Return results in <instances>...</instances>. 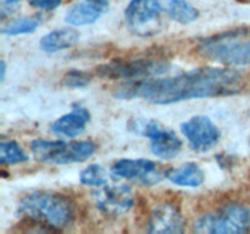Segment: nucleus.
<instances>
[{
    "instance_id": "obj_1",
    "label": "nucleus",
    "mask_w": 250,
    "mask_h": 234,
    "mask_svg": "<svg viewBox=\"0 0 250 234\" xmlns=\"http://www.w3.org/2000/svg\"><path fill=\"white\" fill-rule=\"evenodd\" d=\"M242 75L229 67H199L173 77L127 80L115 89L119 99L141 97L155 105H168L190 99L238 94Z\"/></svg>"
},
{
    "instance_id": "obj_2",
    "label": "nucleus",
    "mask_w": 250,
    "mask_h": 234,
    "mask_svg": "<svg viewBox=\"0 0 250 234\" xmlns=\"http://www.w3.org/2000/svg\"><path fill=\"white\" fill-rule=\"evenodd\" d=\"M17 214L24 222L38 224L49 232H55L72 223L75 206L62 194L34 192L20 200Z\"/></svg>"
},
{
    "instance_id": "obj_3",
    "label": "nucleus",
    "mask_w": 250,
    "mask_h": 234,
    "mask_svg": "<svg viewBox=\"0 0 250 234\" xmlns=\"http://www.w3.org/2000/svg\"><path fill=\"white\" fill-rule=\"evenodd\" d=\"M249 29H229L203 39L198 45L200 55L227 66L250 65Z\"/></svg>"
},
{
    "instance_id": "obj_4",
    "label": "nucleus",
    "mask_w": 250,
    "mask_h": 234,
    "mask_svg": "<svg viewBox=\"0 0 250 234\" xmlns=\"http://www.w3.org/2000/svg\"><path fill=\"white\" fill-rule=\"evenodd\" d=\"M249 231L250 209L238 202L203 214L193 223V232L199 234H241Z\"/></svg>"
},
{
    "instance_id": "obj_5",
    "label": "nucleus",
    "mask_w": 250,
    "mask_h": 234,
    "mask_svg": "<svg viewBox=\"0 0 250 234\" xmlns=\"http://www.w3.org/2000/svg\"><path fill=\"white\" fill-rule=\"evenodd\" d=\"M170 67V62L165 58H153V56L116 58L97 67V75L106 79L142 80L167 73Z\"/></svg>"
},
{
    "instance_id": "obj_6",
    "label": "nucleus",
    "mask_w": 250,
    "mask_h": 234,
    "mask_svg": "<svg viewBox=\"0 0 250 234\" xmlns=\"http://www.w3.org/2000/svg\"><path fill=\"white\" fill-rule=\"evenodd\" d=\"M32 155L37 161L49 165H67L83 162L97 151L92 140H80L65 143L62 140L36 139L31 144Z\"/></svg>"
},
{
    "instance_id": "obj_7",
    "label": "nucleus",
    "mask_w": 250,
    "mask_h": 234,
    "mask_svg": "<svg viewBox=\"0 0 250 234\" xmlns=\"http://www.w3.org/2000/svg\"><path fill=\"white\" fill-rule=\"evenodd\" d=\"M164 9L159 0H131L125 10V20L129 31L138 37H150L161 31Z\"/></svg>"
},
{
    "instance_id": "obj_8",
    "label": "nucleus",
    "mask_w": 250,
    "mask_h": 234,
    "mask_svg": "<svg viewBox=\"0 0 250 234\" xmlns=\"http://www.w3.org/2000/svg\"><path fill=\"white\" fill-rule=\"evenodd\" d=\"M93 201L103 214L120 217L131 211L134 205V195L127 184H104L92 193Z\"/></svg>"
},
{
    "instance_id": "obj_9",
    "label": "nucleus",
    "mask_w": 250,
    "mask_h": 234,
    "mask_svg": "<svg viewBox=\"0 0 250 234\" xmlns=\"http://www.w3.org/2000/svg\"><path fill=\"white\" fill-rule=\"evenodd\" d=\"M114 178H124L138 180L143 185L158 184L163 178L159 165L148 158H122L115 162L111 167Z\"/></svg>"
},
{
    "instance_id": "obj_10",
    "label": "nucleus",
    "mask_w": 250,
    "mask_h": 234,
    "mask_svg": "<svg viewBox=\"0 0 250 234\" xmlns=\"http://www.w3.org/2000/svg\"><path fill=\"white\" fill-rule=\"evenodd\" d=\"M181 132L195 151L210 150L220 139V131L208 116H194L181 124Z\"/></svg>"
},
{
    "instance_id": "obj_11",
    "label": "nucleus",
    "mask_w": 250,
    "mask_h": 234,
    "mask_svg": "<svg viewBox=\"0 0 250 234\" xmlns=\"http://www.w3.org/2000/svg\"><path fill=\"white\" fill-rule=\"evenodd\" d=\"M141 136L150 139L151 153L164 160L176 157L182 149V141L171 129H165L154 119H146L142 124Z\"/></svg>"
},
{
    "instance_id": "obj_12",
    "label": "nucleus",
    "mask_w": 250,
    "mask_h": 234,
    "mask_svg": "<svg viewBox=\"0 0 250 234\" xmlns=\"http://www.w3.org/2000/svg\"><path fill=\"white\" fill-rule=\"evenodd\" d=\"M185 229V219L180 210L164 202L151 210L148 219V232L153 234H177Z\"/></svg>"
},
{
    "instance_id": "obj_13",
    "label": "nucleus",
    "mask_w": 250,
    "mask_h": 234,
    "mask_svg": "<svg viewBox=\"0 0 250 234\" xmlns=\"http://www.w3.org/2000/svg\"><path fill=\"white\" fill-rule=\"evenodd\" d=\"M90 114L84 106L73 105L70 114L62 115L51 124V131L56 136H62L66 138H75L84 132L85 126L89 122Z\"/></svg>"
},
{
    "instance_id": "obj_14",
    "label": "nucleus",
    "mask_w": 250,
    "mask_h": 234,
    "mask_svg": "<svg viewBox=\"0 0 250 234\" xmlns=\"http://www.w3.org/2000/svg\"><path fill=\"white\" fill-rule=\"evenodd\" d=\"M107 7H109V4L84 0V1L77 2L68 9L65 15V21L66 23L76 27L92 24L102 17Z\"/></svg>"
},
{
    "instance_id": "obj_15",
    "label": "nucleus",
    "mask_w": 250,
    "mask_h": 234,
    "mask_svg": "<svg viewBox=\"0 0 250 234\" xmlns=\"http://www.w3.org/2000/svg\"><path fill=\"white\" fill-rule=\"evenodd\" d=\"M165 177L178 187L197 188L204 183L205 173L198 163L186 162L166 171Z\"/></svg>"
},
{
    "instance_id": "obj_16",
    "label": "nucleus",
    "mask_w": 250,
    "mask_h": 234,
    "mask_svg": "<svg viewBox=\"0 0 250 234\" xmlns=\"http://www.w3.org/2000/svg\"><path fill=\"white\" fill-rule=\"evenodd\" d=\"M80 39V33L73 28L54 29L41 39V49L45 53L53 54L65 49L72 48Z\"/></svg>"
},
{
    "instance_id": "obj_17",
    "label": "nucleus",
    "mask_w": 250,
    "mask_h": 234,
    "mask_svg": "<svg viewBox=\"0 0 250 234\" xmlns=\"http://www.w3.org/2000/svg\"><path fill=\"white\" fill-rule=\"evenodd\" d=\"M167 14L171 19L182 24L192 23L199 17V11L186 0H168Z\"/></svg>"
},
{
    "instance_id": "obj_18",
    "label": "nucleus",
    "mask_w": 250,
    "mask_h": 234,
    "mask_svg": "<svg viewBox=\"0 0 250 234\" xmlns=\"http://www.w3.org/2000/svg\"><path fill=\"white\" fill-rule=\"evenodd\" d=\"M41 24L39 16H24L15 19L2 26L1 33L5 36H21V34L33 33Z\"/></svg>"
},
{
    "instance_id": "obj_19",
    "label": "nucleus",
    "mask_w": 250,
    "mask_h": 234,
    "mask_svg": "<svg viewBox=\"0 0 250 234\" xmlns=\"http://www.w3.org/2000/svg\"><path fill=\"white\" fill-rule=\"evenodd\" d=\"M28 155L14 140H1L0 143V163L16 165L28 161Z\"/></svg>"
},
{
    "instance_id": "obj_20",
    "label": "nucleus",
    "mask_w": 250,
    "mask_h": 234,
    "mask_svg": "<svg viewBox=\"0 0 250 234\" xmlns=\"http://www.w3.org/2000/svg\"><path fill=\"white\" fill-rule=\"evenodd\" d=\"M80 182L89 187H102L107 183V175L98 163H90L80 173Z\"/></svg>"
},
{
    "instance_id": "obj_21",
    "label": "nucleus",
    "mask_w": 250,
    "mask_h": 234,
    "mask_svg": "<svg viewBox=\"0 0 250 234\" xmlns=\"http://www.w3.org/2000/svg\"><path fill=\"white\" fill-rule=\"evenodd\" d=\"M92 80L90 73L81 70H71L65 73L62 78V84L67 88H85Z\"/></svg>"
},
{
    "instance_id": "obj_22",
    "label": "nucleus",
    "mask_w": 250,
    "mask_h": 234,
    "mask_svg": "<svg viewBox=\"0 0 250 234\" xmlns=\"http://www.w3.org/2000/svg\"><path fill=\"white\" fill-rule=\"evenodd\" d=\"M33 7L39 10H46V11H53L54 9L61 4L62 0H27Z\"/></svg>"
},
{
    "instance_id": "obj_23",
    "label": "nucleus",
    "mask_w": 250,
    "mask_h": 234,
    "mask_svg": "<svg viewBox=\"0 0 250 234\" xmlns=\"http://www.w3.org/2000/svg\"><path fill=\"white\" fill-rule=\"evenodd\" d=\"M21 0H1V20L6 17V15H10L12 11H15Z\"/></svg>"
},
{
    "instance_id": "obj_24",
    "label": "nucleus",
    "mask_w": 250,
    "mask_h": 234,
    "mask_svg": "<svg viewBox=\"0 0 250 234\" xmlns=\"http://www.w3.org/2000/svg\"><path fill=\"white\" fill-rule=\"evenodd\" d=\"M215 158H216L217 163H219V166L221 168L233 167L234 160H236V157L233 155H229V154H217L215 156Z\"/></svg>"
},
{
    "instance_id": "obj_25",
    "label": "nucleus",
    "mask_w": 250,
    "mask_h": 234,
    "mask_svg": "<svg viewBox=\"0 0 250 234\" xmlns=\"http://www.w3.org/2000/svg\"><path fill=\"white\" fill-rule=\"evenodd\" d=\"M5 75H6V63L4 60H1V62H0V80L1 82L5 80Z\"/></svg>"
},
{
    "instance_id": "obj_26",
    "label": "nucleus",
    "mask_w": 250,
    "mask_h": 234,
    "mask_svg": "<svg viewBox=\"0 0 250 234\" xmlns=\"http://www.w3.org/2000/svg\"><path fill=\"white\" fill-rule=\"evenodd\" d=\"M93 1H98V2H104V4H109L107 0H93Z\"/></svg>"
},
{
    "instance_id": "obj_27",
    "label": "nucleus",
    "mask_w": 250,
    "mask_h": 234,
    "mask_svg": "<svg viewBox=\"0 0 250 234\" xmlns=\"http://www.w3.org/2000/svg\"><path fill=\"white\" fill-rule=\"evenodd\" d=\"M249 115H250V112H249Z\"/></svg>"
}]
</instances>
